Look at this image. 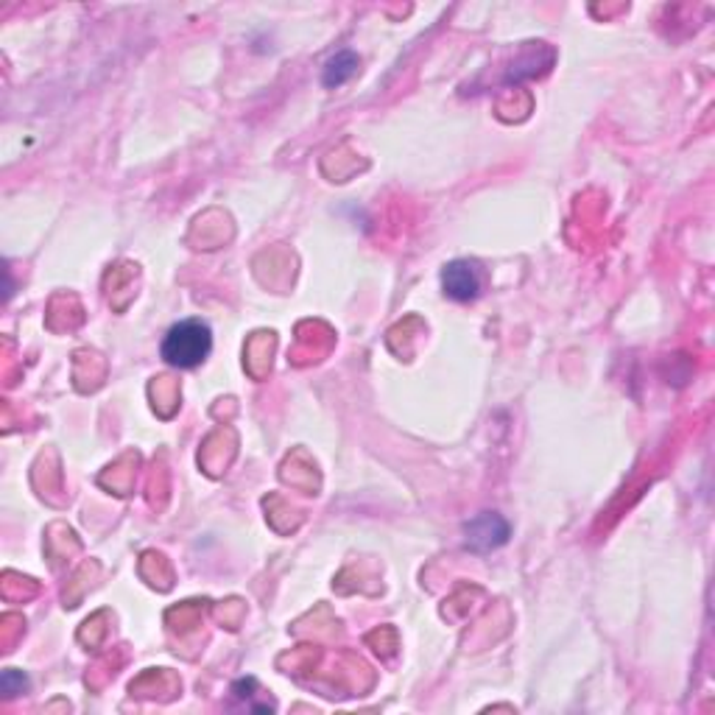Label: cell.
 Here are the masks:
<instances>
[{
    "instance_id": "cell-3",
    "label": "cell",
    "mask_w": 715,
    "mask_h": 715,
    "mask_svg": "<svg viewBox=\"0 0 715 715\" xmlns=\"http://www.w3.org/2000/svg\"><path fill=\"white\" fill-rule=\"evenodd\" d=\"M467 534V548L473 551H492L509 539V523L500 514L484 512L464 526Z\"/></svg>"
},
{
    "instance_id": "cell-2",
    "label": "cell",
    "mask_w": 715,
    "mask_h": 715,
    "mask_svg": "<svg viewBox=\"0 0 715 715\" xmlns=\"http://www.w3.org/2000/svg\"><path fill=\"white\" fill-rule=\"evenodd\" d=\"M439 283H442L444 297L453 299V302H475L484 294L487 277H484V269L478 260L458 258L450 260L448 266L442 269Z\"/></svg>"
},
{
    "instance_id": "cell-4",
    "label": "cell",
    "mask_w": 715,
    "mask_h": 715,
    "mask_svg": "<svg viewBox=\"0 0 715 715\" xmlns=\"http://www.w3.org/2000/svg\"><path fill=\"white\" fill-rule=\"evenodd\" d=\"M355 73H358V57L353 51H338L336 57H330L327 64H324L322 82L324 87H342Z\"/></svg>"
},
{
    "instance_id": "cell-1",
    "label": "cell",
    "mask_w": 715,
    "mask_h": 715,
    "mask_svg": "<svg viewBox=\"0 0 715 715\" xmlns=\"http://www.w3.org/2000/svg\"><path fill=\"white\" fill-rule=\"evenodd\" d=\"M213 353V330L202 319H182L171 324L159 344L163 361L174 369H196Z\"/></svg>"
}]
</instances>
